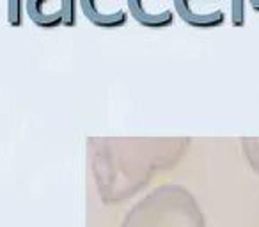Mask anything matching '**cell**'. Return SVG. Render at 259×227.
Listing matches in <instances>:
<instances>
[{
	"instance_id": "6da1fadb",
	"label": "cell",
	"mask_w": 259,
	"mask_h": 227,
	"mask_svg": "<svg viewBox=\"0 0 259 227\" xmlns=\"http://www.w3.org/2000/svg\"><path fill=\"white\" fill-rule=\"evenodd\" d=\"M126 9L146 29H167L174 25L178 16L172 0H126Z\"/></svg>"
},
{
	"instance_id": "7a4b0ae2",
	"label": "cell",
	"mask_w": 259,
	"mask_h": 227,
	"mask_svg": "<svg viewBox=\"0 0 259 227\" xmlns=\"http://www.w3.org/2000/svg\"><path fill=\"white\" fill-rule=\"evenodd\" d=\"M82 15L98 29H121L128 23V9L121 0H78Z\"/></svg>"
},
{
	"instance_id": "3957f363",
	"label": "cell",
	"mask_w": 259,
	"mask_h": 227,
	"mask_svg": "<svg viewBox=\"0 0 259 227\" xmlns=\"http://www.w3.org/2000/svg\"><path fill=\"white\" fill-rule=\"evenodd\" d=\"M50 4H64V0H25V13L31 18V21L39 29H59L64 27L63 16L53 15L48 9ZM64 13V11H63Z\"/></svg>"
},
{
	"instance_id": "277c9868",
	"label": "cell",
	"mask_w": 259,
	"mask_h": 227,
	"mask_svg": "<svg viewBox=\"0 0 259 227\" xmlns=\"http://www.w3.org/2000/svg\"><path fill=\"white\" fill-rule=\"evenodd\" d=\"M210 2H224V0H172L176 15L181 18L187 25L195 29V5L210 4Z\"/></svg>"
},
{
	"instance_id": "5b68a950",
	"label": "cell",
	"mask_w": 259,
	"mask_h": 227,
	"mask_svg": "<svg viewBox=\"0 0 259 227\" xmlns=\"http://www.w3.org/2000/svg\"><path fill=\"white\" fill-rule=\"evenodd\" d=\"M247 4L259 13V0H231V23L238 29L247 23Z\"/></svg>"
},
{
	"instance_id": "8992f818",
	"label": "cell",
	"mask_w": 259,
	"mask_h": 227,
	"mask_svg": "<svg viewBox=\"0 0 259 227\" xmlns=\"http://www.w3.org/2000/svg\"><path fill=\"white\" fill-rule=\"evenodd\" d=\"M64 11V27L73 29L78 23V0H64L63 4Z\"/></svg>"
}]
</instances>
